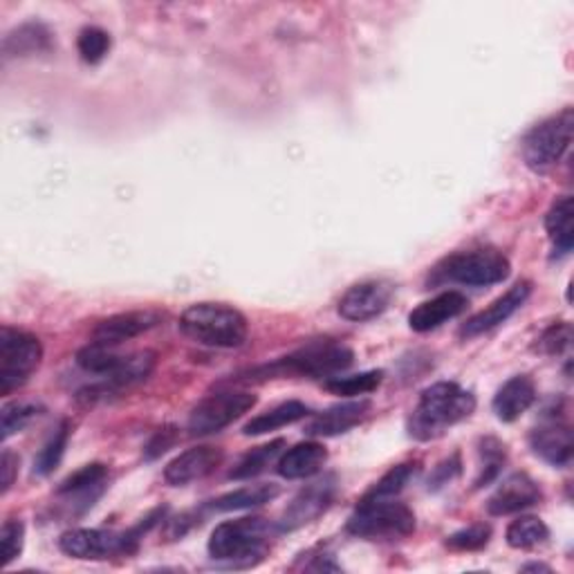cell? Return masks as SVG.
<instances>
[{
    "label": "cell",
    "mask_w": 574,
    "mask_h": 574,
    "mask_svg": "<svg viewBox=\"0 0 574 574\" xmlns=\"http://www.w3.org/2000/svg\"><path fill=\"white\" fill-rule=\"evenodd\" d=\"M19 469V458L12 453V451H3V458H0V473H3V478H0V483H3V494L10 492V488L14 485V473Z\"/></svg>",
    "instance_id": "60d3db41"
},
{
    "label": "cell",
    "mask_w": 574,
    "mask_h": 574,
    "mask_svg": "<svg viewBox=\"0 0 574 574\" xmlns=\"http://www.w3.org/2000/svg\"><path fill=\"white\" fill-rule=\"evenodd\" d=\"M370 409H372V404L368 400L335 404L328 411L315 416L308 422L306 433L310 438H335V435L348 433L352 427H357L368 416Z\"/></svg>",
    "instance_id": "44dd1931"
},
{
    "label": "cell",
    "mask_w": 574,
    "mask_h": 574,
    "mask_svg": "<svg viewBox=\"0 0 574 574\" xmlns=\"http://www.w3.org/2000/svg\"><path fill=\"white\" fill-rule=\"evenodd\" d=\"M155 361L157 357L151 350L120 355L115 346H102L94 341H90L85 348L76 352L79 368L104 379L102 387L88 389V398L106 396L109 391L137 385V381L146 379L153 372Z\"/></svg>",
    "instance_id": "7a4b0ae2"
},
{
    "label": "cell",
    "mask_w": 574,
    "mask_h": 574,
    "mask_svg": "<svg viewBox=\"0 0 574 574\" xmlns=\"http://www.w3.org/2000/svg\"><path fill=\"white\" fill-rule=\"evenodd\" d=\"M274 532L276 525L256 516L227 521L212 532L207 550L214 561L234 567H249L265 556Z\"/></svg>",
    "instance_id": "5b68a950"
},
{
    "label": "cell",
    "mask_w": 574,
    "mask_h": 574,
    "mask_svg": "<svg viewBox=\"0 0 574 574\" xmlns=\"http://www.w3.org/2000/svg\"><path fill=\"white\" fill-rule=\"evenodd\" d=\"M41 416L39 404L12 402L3 407V440H10L14 433H21L32 420Z\"/></svg>",
    "instance_id": "d590c367"
},
{
    "label": "cell",
    "mask_w": 574,
    "mask_h": 574,
    "mask_svg": "<svg viewBox=\"0 0 574 574\" xmlns=\"http://www.w3.org/2000/svg\"><path fill=\"white\" fill-rule=\"evenodd\" d=\"M59 547L63 554L72 558L104 561L117 554H126V539L124 534L109 532V530L76 527V530H68L59 539Z\"/></svg>",
    "instance_id": "4fadbf2b"
},
{
    "label": "cell",
    "mask_w": 574,
    "mask_h": 574,
    "mask_svg": "<svg viewBox=\"0 0 574 574\" xmlns=\"http://www.w3.org/2000/svg\"><path fill=\"white\" fill-rule=\"evenodd\" d=\"M523 570H550L547 565H539V563H532V565H525Z\"/></svg>",
    "instance_id": "b9f144b4"
},
{
    "label": "cell",
    "mask_w": 574,
    "mask_h": 574,
    "mask_svg": "<svg viewBox=\"0 0 574 574\" xmlns=\"http://www.w3.org/2000/svg\"><path fill=\"white\" fill-rule=\"evenodd\" d=\"M478 455H481V469H478V478L473 488L483 490L490 483H494L505 460H508V449L499 438H483L478 444Z\"/></svg>",
    "instance_id": "f1b7e54d"
},
{
    "label": "cell",
    "mask_w": 574,
    "mask_h": 574,
    "mask_svg": "<svg viewBox=\"0 0 574 574\" xmlns=\"http://www.w3.org/2000/svg\"><path fill=\"white\" fill-rule=\"evenodd\" d=\"M541 488L527 473H512L488 501V512L492 516L519 514L527 508H534L541 501Z\"/></svg>",
    "instance_id": "ac0fdd59"
},
{
    "label": "cell",
    "mask_w": 574,
    "mask_h": 574,
    "mask_svg": "<svg viewBox=\"0 0 574 574\" xmlns=\"http://www.w3.org/2000/svg\"><path fill=\"white\" fill-rule=\"evenodd\" d=\"M223 449L218 447H194L173 458L164 469V481L171 488H184L214 473L223 462Z\"/></svg>",
    "instance_id": "9a60e30c"
},
{
    "label": "cell",
    "mask_w": 574,
    "mask_h": 574,
    "mask_svg": "<svg viewBox=\"0 0 574 574\" xmlns=\"http://www.w3.org/2000/svg\"><path fill=\"white\" fill-rule=\"evenodd\" d=\"M41 359L43 346L39 337L3 326L0 330V396H10L25 387L39 370Z\"/></svg>",
    "instance_id": "ba28073f"
},
{
    "label": "cell",
    "mask_w": 574,
    "mask_h": 574,
    "mask_svg": "<svg viewBox=\"0 0 574 574\" xmlns=\"http://www.w3.org/2000/svg\"><path fill=\"white\" fill-rule=\"evenodd\" d=\"M348 534L366 541H398L416 532V514L398 499L363 496L346 523Z\"/></svg>",
    "instance_id": "8992f818"
},
{
    "label": "cell",
    "mask_w": 574,
    "mask_h": 574,
    "mask_svg": "<svg viewBox=\"0 0 574 574\" xmlns=\"http://www.w3.org/2000/svg\"><path fill=\"white\" fill-rule=\"evenodd\" d=\"M545 229L550 234L556 256H567L574 245V207H572L570 196L558 198L550 207V212L545 216Z\"/></svg>",
    "instance_id": "cb8c5ba5"
},
{
    "label": "cell",
    "mask_w": 574,
    "mask_h": 574,
    "mask_svg": "<svg viewBox=\"0 0 574 574\" xmlns=\"http://www.w3.org/2000/svg\"><path fill=\"white\" fill-rule=\"evenodd\" d=\"M536 402V387L527 375H514L499 389L494 398V413L501 422H516Z\"/></svg>",
    "instance_id": "603a6c76"
},
{
    "label": "cell",
    "mask_w": 574,
    "mask_h": 574,
    "mask_svg": "<svg viewBox=\"0 0 574 574\" xmlns=\"http://www.w3.org/2000/svg\"><path fill=\"white\" fill-rule=\"evenodd\" d=\"M285 447V440H274L269 444H263V447H256L252 449L249 453H245L238 464L229 471V478L232 481H249V478H256L260 475L263 471H267V467L280 455Z\"/></svg>",
    "instance_id": "83f0119b"
},
{
    "label": "cell",
    "mask_w": 574,
    "mask_h": 574,
    "mask_svg": "<svg viewBox=\"0 0 574 574\" xmlns=\"http://www.w3.org/2000/svg\"><path fill=\"white\" fill-rule=\"evenodd\" d=\"M381 379H385V372L381 370H366L359 375H350V377H330L326 379V389L335 396L341 398H357V396H368L372 391L379 389Z\"/></svg>",
    "instance_id": "f546056e"
},
{
    "label": "cell",
    "mask_w": 574,
    "mask_h": 574,
    "mask_svg": "<svg viewBox=\"0 0 574 574\" xmlns=\"http://www.w3.org/2000/svg\"><path fill=\"white\" fill-rule=\"evenodd\" d=\"M418 473V464L416 462H404L393 467L389 473H385L375 483V488L366 494L368 499H398L404 488L413 481V475Z\"/></svg>",
    "instance_id": "d6a6232c"
},
{
    "label": "cell",
    "mask_w": 574,
    "mask_h": 574,
    "mask_svg": "<svg viewBox=\"0 0 574 574\" xmlns=\"http://www.w3.org/2000/svg\"><path fill=\"white\" fill-rule=\"evenodd\" d=\"M162 321L160 310H131L115 317H109L100 321L92 330V341L102 346H120L124 341H131L148 330H153Z\"/></svg>",
    "instance_id": "2e32d148"
},
{
    "label": "cell",
    "mask_w": 574,
    "mask_h": 574,
    "mask_svg": "<svg viewBox=\"0 0 574 574\" xmlns=\"http://www.w3.org/2000/svg\"><path fill=\"white\" fill-rule=\"evenodd\" d=\"M467 308H469V299L462 293L449 290V293H442V295L420 304L409 315V326L413 332H431V330L440 328L442 324L467 312Z\"/></svg>",
    "instance_id": "ffe728a7"
},
{
    "label": "cell",
    "mask_w": 574,
    "mask_h": 574,
    "mask_svg": "<svg viewBox=\"0 0 574 574\" xmlns=\"http://www.w3.org/2000/svg\"><path fill=\"white\" fill-rule=\"evenodd\" d=\"M280 494V490L276 485H249L236 492H229L216 501H212L207 508L212 512H238V510H252V508H260L269 501H274Z\"/></svg>",
    "instance_id": "4316f807"
},
{
    "label": "cell",
    "mask_w": 574,
    "mask_h": 574,
    "mask_svg": "<svg viewBox=\"0 0 574 574\" xmlns=\"http://www.w3.org/2000/svg\"><path fill=\"white\" fill-rule=\"evenodd\" d=\"M25 545V525L21 521H6L3 530H0V550H3V565H10L17 561Z\"/></svg>",
    "instance_id": "8d00e7d4"
},
{
    "label": "cell",
    "mask_w": 574,
    "mask_h": 574,
    "mask_svg": "<svg viewBox=\"0 0 574 574\" xmlns=\"http://www.w3.org/2000/svg\"><path fill=\"white\" fill-rule=\"evenodd\" d=\"M337 494V481L335 475H324L321 481L310 483L308 488H304L293 503L285 508L280 521L276 523V532H297L306 525H310L312 521H317L335 501Z\"/></svg>",
    "instance_id": "8fae6325"
},
{
    "label": "cell",
    "mask_w": 574,
    "mask_h": 574,
    "mask_svg": "<svg viewBox=\"0 0 574 574\" xmlns=\"http://www.w3.org/2000/svg\"><path fill=\"white\" fill-rule=\"evenodd\" d=\"M490 539H492V527L485 523H475L447 536V547L455 552H475V550H483L490 543Z\"/></svg>",
    "instance_id": "e575fe53"
},
{
    "label": "cell",
    "mask_w": 574,
    "mask_h": 574,
    "mask_svg": "<svg viewBox=\"0 0 574 574\" xmlns=\"http://www.w3.org/2000/svg\"><path fill=\"white\" fill-rule=\"evenodd\" d=\"M505 539L514 550H532L550 539V530L539 516H521L510 523Z\"/></svg>",
    "instance_id": "4dcf8cb0"
},
{
    "label": "cell",
    "mask_w": 574,
    "mask_h": 574,
    "mask_svg": "<svg viewBox=\"0 0 574 574\" xmlns=\"http://www.w3.org/2000/svg\"><path fill=\"white\" fill-rule=\"evenodd\" d=\"M52 48V34L41 23H28L14 30L3 41V54L6 59L12 57H28L37 52H48Z\"/></svg>",
    "instance_id": "484cf974"
},
{
    "label": "cell",
    "mask_w": 574,
    "mask_h": 574,
    "mask_svg": "<svg viewBox=\"0 0 574 574\" xmlns=\"http://www.w3.org/2000/svg\"><path fill=\"white\" fill-rule=\"evenodd\" d=\"M475 411V398L455 381H438L429 387L409 418V435L429 442L444 435L451 427L467 420Z\"/></svg>",
    "instance_id": "6da1fadb"
},
{
    "label": "cell",
    "mask_w": 574,
    "mask_h": 574,
    "mask_svg": "<svg viewBox=\"0 0 574 574\" xmlns=\"http://www.w3.org/2000/svg\"><path fill=\"white\" fill-rule=\"evenodd\" d=\"M530 295H532V283L530 280H519L514 287H510V290L503 297H499L490 308L473 315L460 328V337L462 339H473L478 335H485V332L503 326L508 319H512L525 306Z\"/></svg>",
    "instance_id": "5bb4252c"
},
{
    "label": "cell",
    "mask_w": 574,
    "mask_h": 574,
    "mask_svg": "<svg viewBox=\"0 0 574 574\" xmlns=\"http://www.w3.org/2000/svg\"><path fill=\"white\" fill-rule=\"evenodd\" d=\"M530 447L534 455H539L543 462L552 467H570L572 453H574V442H572V429L570 424L550 418L545 424L536 427L530 435Z\"/></svg>",
    "instance_id": "d6986e66"
},
{
    "label": "cell",
    "mask_w": 574,
    "mask_h": 574,
    "mask_svg": "<svg viewBox=\"0 0 574 574\" xmlns=\"http://www.w3.org/2000/svg\"><path fill=\"white\" fill-rule=\"evenodd\" d=\"M76 48H79V54L85 63H100L104 61V57L109 54L111 50V34L102 28H94V25H88L79 32V39H76Z\"/></svg>",
    "instance_id": "836d02e7"
},
{
    "label": "cell",
    "mask_w": 574,
    "mask_h": 574,
    "mask_svg": "<svg viewBox=\"0 0 574 574\" xmlns=\"http://www.w3.org/2000/svg\"><path fill=\"white\" fill-rule=\"evenodd\" d=\"M393 285L387 280H363L352 285L339 301V315L346 321L363 324L385 315L393 301Z\"/></svg>",
    "instance_id": "7c38bea8"
},
{
    "label": "cell",
    "mask_w": 574,
    "mask_h": 574,
    "mask_svg": "<svg viewBox=\"0 0 574 574\" xmlns=\"http://www.w3.org/2000/svg\"><path fill=\"white\" fill-rule=\"evenodd\" d=\"M574 113L563 109L561 113L543 120L523 137V160L534 173H545L556 166L572 144Z\"/></svg>",
    "instance_id": "9c48e42d"
},
{
    "label": "cell",
    "mask_w": 574,
    "mask_h": 574,
    "mask_svg": "<svg viewBox=\"0 0 574 574\" xmlns=\"http://www.w3.org/2000/svg\"><path fill=\"white\" fill-rule=\"evenodd\" d=\"M355 361V352L339 341H312L274 363L249 370L247 379H278V377H308L330 379L348 370Z\"/></svg>",
    "instance_id": "3957f363"
},
{
    "label": "cell",
    "mask_w": 574,
    "mask_h": 574,
    "mask_svg": "<svg viewBox=\"0 0 574 574\" xmlns=\"http://www.w3.org/2000/svg\"><path fill=\"white\" fill-rule=\"evenodd\" d=\"M310 416V409L304 404V402H297V400H290V402H283L278 407H274L271 411L263 413V416H256L254 420H249L245 427H243V433L245 435H265V433H271V431H278L287 424H295L299 420H306Z\"/></svg>",
    "instance_id": "d4e9b609"
},
{
    "label": "cell",
    "mask_w": 574,
    "mask_h": 574,
    "mask_svg": "<svg viewBox=\"0 0 574 574\" xmlns=\"http://www.w3.org/2000/svg\"><path fill=\"white\" fill-rule=\"evenodd\" d=\"M328 462V451L321 442H301L293 449H287L278 462L276 471L285 481H304V478H312L324 469Z\"/></svg>",
    "instance_id": "7402d4cb"
},
{
    "label": "cell",
    "mask_w": 574,
    "mask_h": 574,
    "mask_svg": "<svg viewBox=\"0 0 574 574\" xmlns=\"http://www.w3.org/2000/svg\"><path fill=\"white\" fill-rule=\"evenodd\" d=\"M460 458L458 455H451L449 460H444V462H440L435 469H433V473H431V478H429V490H440V488H444V485H449L453 478L460 473Z\"/></svg>",
    "instance_id": "f35d334b"
},
{
    "label": "cell",
    "mask_w": 574,
    "mask_h": 574,
    "mask_svg": "<svg viewBox=\"0 0 574 574\" xmlns=\"http://www.w3.org/2000/svg\"><path fill=\"white\" fill-rule=\"evenodd\" d=\"M256 407V396L247 391H221L205 398L188 416V433L196 438L214 435L234 424Z\"/></svg>",
    "instance_id": "30bf717a"
},
{
    "label": "cell",
    "mask_w": 574,
    "mask_h": 574,
    "mask_svg": "<svg viewBox=\"0 0 574 574\" xmlns=\"http://www.w3.org/2000/svg\"><path fill=\"white\" fill-rule=\"evenodd\" d=\"M512 271L510 258L494 249V247H483V249H469V252H458L440 260L431 276L429 285H444V283H460V285H471V287H488L503 283Z\"/></svg>",
    "instance_id": "52a82bcc"
},
{
    "label": "cell",
    "mask_w": 574,
    "mask_h": 574,
    "mask_svg": "<svg viewBox=\"0 0 574 574\" xmlns=\"http://www.w3.org/2000/svg\"><path fill=\"white\" fill-rule=\"evenodd\" d=\"M570 341H572V326L565 324V321H561V324L550 326V328L541 335V339H539V344H536V350L543 352V355L554 357V355L565 352V350L570 348Z\"/></svg>",
    "instance_id": "74e56055"
},
{
    "label": "cell",
    "mask_w": 574,
    "mask_h": 574,
    "mask_svg": "<svg viewBox=\"0 0 574 574\" xmlns=\"http://www.w3.org/2000/svg\"><path fill=\"white\" fill-rule=\"evenodd\" d=\"M106 478H109L106 464H102V462L85 464L83 469H79L70 478H65L61 488L57 490V496L68 499L72 510L85 512L88 508L94 505V501L104 494Z\"/></svg>",
    "instance_id": "e0dca14e"
},
{
    "label": "cell",
    "mask_w": 574,
    "mask_h": 574,
    "mask_svg": "<svg viewBox=\"0 0 574 574\" xmlns=\"http://www.w3.org/2000/svg\"><path fill=\"white\" fill-rule=\"evenodd\" d=\"M180 330L191 341L207 348H240L249 326L240 310L225 304H194L180 317Z\"/></svg>",
    "instance_id": "277c9868"
},
{
    "label": "cell",
    "mask_w": 574,
    "mask_h": 574,
    "mask_svg": "<svg viewBox=\"0 0 574 574\" xmlns=\"http://www.w3.org/2000/svg\"><path fill=\"white\" fill-rule=\"evenodd\" d=\"M173 442H175V429H173V427L160 429V431L153 435V440L148 442V447H146V458L153 460V458L166 453V451L173 447Z\"/></svg>",
    "instance_id": "ab89813d"
},
{
    "label": "cell",
    "mask_w": 574,
    "mask_h": 574,
    "mask_svg": "<svg viewBox=\"0 0 574 574\" xmlns=\"http://www.w3.org/2000/svg\"><path fill=\"white\" fill-rule=\"evenodd\" d=\"M70 422H61L57 427V431L50 435V440L43 444V449L39 451V455L34 458V473L37 475H50L63 460L68 442H70Z\"/></svg>",
    "instance_id": "1f68e13d"
}]
</instances>
